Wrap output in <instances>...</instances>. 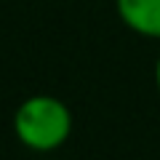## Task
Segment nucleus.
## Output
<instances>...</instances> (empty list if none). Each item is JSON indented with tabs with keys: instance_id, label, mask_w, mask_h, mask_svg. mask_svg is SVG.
<instances>
[{
	"instance_id": "nucleus-1",
	"label": "nucleus",
	"mask_w": 160,
	"mask_h": 160,
	"mask_svg": "<svg viewBox=\"0 0 160 160\" xmlns=\"http://www.w3.org/2000/svg\"><path fill=\"white\" fill-rule=\"evenodd\" d=\"M11 123H13V133H16L19 144L38 155L62 149L75 128L72 109L51 93L27 96L16 107Z\"/></svg>"
},
{
	"instance_id": "nucleus-2",
	"label": "nucleus",
	"mask_w": 160,
	"mask_h": 160,
	"mask_svg": "<svg viewBox=\"0 0 160 160\" xmlns=\"http://www.w3.org/2000/svg\"><path fill=\"white\" fill-rule=\"evenodd\" d=\"M115 11L131 32L160 40V0H115Z\"/></svg>"
},
{
	"instance_id": "nucleus-3",
	"label": "nucleus",
	"mask_w": 160,
	"mask_h": 160,
	"mask_svg": "<svg viewBox=\"0 0 160 160\" xmlns=\"http://www.w3.org/2000/svg\"><path fill=\"white\" fill-rule=\"evenodd\" d=\"M155 86H158V93H160V56L155 62Z\"/></svg>"
}]
</instances>
